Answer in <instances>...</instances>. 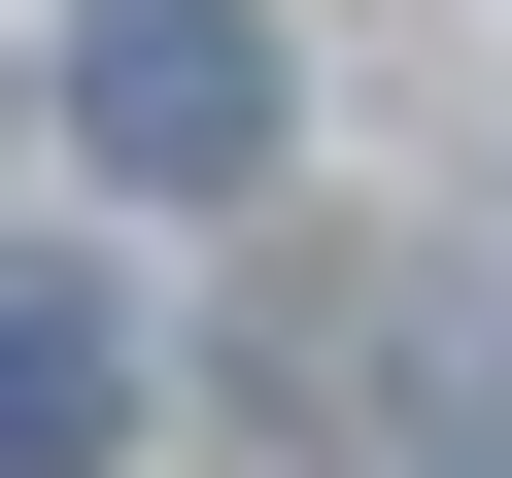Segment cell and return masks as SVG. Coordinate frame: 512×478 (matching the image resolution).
<instances>
[{
    "instance_id": "cell-1",
    "label": "cell",
    "mask_w": 512,
    "mask_h": 478,
    "mask_svg": "<svg viewBox=\"0 0 512 478\" xmlns=\"http://www.w3.org/2000/svg\"><path fill=\"white\" fill-rule=\"evenodd\" d=\"M274 103H308V69H274V0H69V137H103V171L205 205V171H274Z\"/></svg>"
},
{
    "instance_id": "cell-2",
    "label": "cell",
    "mask_w": 512,
    "mask_h": 478,
    "mask_svg": "<svg viewBox=\"0 0 512 478\" xmlns=\"http://www.w3.org/2000/svg\"><path fill=\"white\" fill-rule=\"evenodd\" d=\"M137 444V308L103 274H0V478H103Z\"/></svg>"
}]
</instances>
